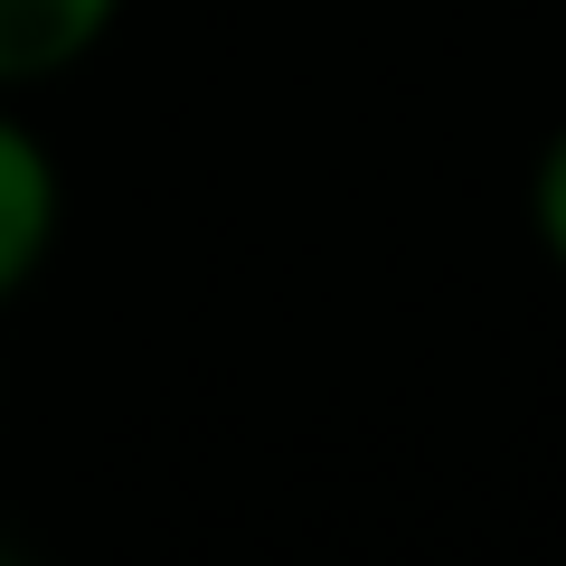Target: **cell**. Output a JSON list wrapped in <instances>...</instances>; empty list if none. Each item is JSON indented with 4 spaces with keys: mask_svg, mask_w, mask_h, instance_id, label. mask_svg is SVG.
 Here are the masks:
<instances>
[{
    "mask_svg": "<svg viewBox=\"0 0 566 566\" xmlns=\"http://www.w3.org/2000/svg\"><path fill=\"white\" fill-rule=\"evenodd\" d=\"M48 245H57V161L29 123L0 114V303L48 264Z\"/></svg>",
    "mask_w": 566,
    "mask_h": 566,
    "instance_id": "1",
    "label": "cell"
},
{
    "mask_svg": "<svg viewBox=\"0 0 566 566\" xmlns=\"http://www.w3.org/2000/svg\"><path fill=\"white\" fill-rule=\"evenodd\" d=\"M114 10L123 0H0V95L10 85H48L76 57H95Z\"/></svg>",
    "mask_w": 566,
    "mask_h": 566,
    "instance_id": "2",
    "label": "cell"
},
{
    "mask_svg": "<svg viewBox=\"0 0 566 566\" xmlns=\"http://www.w3.org/2000/svg\"><path fill=\"white\" fill-rule=\"evenodd\" d=\"M528 227H538V245L566 264V123L538 142V170H528Z\"/></svg>",
    "mask_w": 566,
    "mask_h": 566,
    "instance_id": "3",
    "label": "cell"
}]
</instances>
